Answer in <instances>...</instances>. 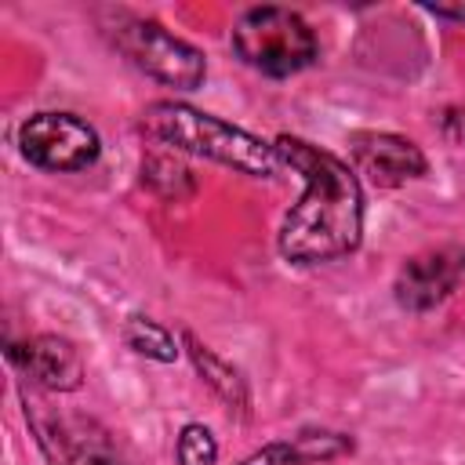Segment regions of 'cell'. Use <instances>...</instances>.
<instances>
[{"label": "cell", "mask_w": 465, "mask_h": 465, "mask_svg": "<svg viewBox=\"0 0 465 465\" xmlns=\"http://www.w3.org/2000/svg\"><path fill=\"white\" fill-rule=\"evenodd\" d=\"M276 153L283 167L302 174V196L283 214L276 247L291 265H323L352 254L363 240V185L360 174L334 153L280 134Z\"/></svg>", "instance_id": "obj_1"}, {"label": "cell", "mask_w": 465, "mask_h": 465, "mask_svg": "<svg viewBox=\"0 0 465 465\" xmlns=\"http://www.w3.org/2000/svg\"><path fill=\"white\" fill-rule=\"evenodd\" d=\"M142 131L171 149L214 160L222 167H232L251 178H276L283 171V160L276 153V142H265L229 120H218L211 113H200L185 102L163 98L145 105L142 113Z\"/></svg>", "instance_id": "obj_2"}, {"label": "cell", "mask_w": 465, "mask_h": 465, "mask_svg": "<svg viewBox=\"0 0 465 465\" xmlns=\"http://www.w3.org/2000/svg\"><path fill=\"white\" fill-rule=\"evenodd\" d=\"M232 51L265 76H294L320 58L312 25L291 7H251L232 25Z\"/></svg>", "instance_id": "obj_3"}, {"label": "cell", "mask_w": 465, "mask_h": 465, "mask_svg": "<svg viewBox=\"0 0 465 465\" xmlns=\"http://www.w3.org/2000/svg\"><path fill=\"white\" fill-rule=\"evenodd\" d=\"M105 33L134 69L160 80L163 87L196 91L207 76L203 54L189 40L163 29L156 18H142V15H131V11H113L109 22H105Z\"/></svg>", "instance_id": "obj_4"}, {"label": "cell", "mask_w": 465, "mask_h": 465, "mask_svg": "<svg viewBox=\"0 0 465 465\" xmlns=\"http://www.w3.org/2000/svg\"><path fill=\"white\" fill-rule=\"evenodd\" d=\"M18 149L40 171L73 174L98 160L102 138L76 113H33L18 127Z\"/></svg>", "instance_id": "obj_5"}, {"label": "cell", "mask_w": 465, "mask_h": 465, "mask_svg": "<svg viewBox=\"0 0 465 465\" xmlns=\"http://www.w3.org/2000/svg\"><path fill=\"white\" fill-rule=\"evenodd\" d=\"M465 280V247L458 243H443V247H429L414 258H407L396 272L392 294L400 302V309L407 312H429L436 305H443Z\"/></svg>", "instance_id": "obj_6"}, {"label": "cell", "mask_w": 465, "mask_h": 465, "mask_svg": "<svg viewBox=\"0 0 465 465\" xmlns=\"http://www.w3.org/2000/svg\"><path fill=\"white\" fill-rule=\"evenodd\" d=\"M349 153H352L360 174H367L381 189L407 185L429 171L425 153L411 138L392 134V131H356L349 138Z\"/></svg>", "instance_id": "obj_7"}, {"label": "cell", "mask_w": 465, "mask_h": 465, "mask_svg": "<svg viewBox=\"0 0 465 465\" xmlns=\"http://www.w3.org/2000/svg\"><path fill=\"white\" fill-rule=\"evenodd\" d=\"M7 360L29 381L51 392H73L84 381V363H80L76 345L58 334H36L22 345H7Z\"/></svg>", "instance_id": "obj_8"}, {"label": "cell", "mask_w": 465, "mask_h": 465, "mask_svg": "<svg viewBox=\"0 0 465 465\" xmlns=\"http://www.w3.org/2000/svg\"><path fill=\"white\" fill-rule=\"evenodd\" d=\"M182 345H185V352H189V360H193L196 374L214 389V396H218V400H225L229 407H236V411H243V414H247V407H251L247 378H243L232 363H225L214 349H207L193 331H182Z\"/></svg>", "instance_id": "obj_9"}, {"label": "cell", "mask_w": 465, "mask_h": 465, "mask_svg": "<svg viewBox=\"0 0 465 465\" xmlns=\"http://www.w3.org/2000/svg\"><path fill=\"white\" fill-rule=\"evenodd\" d=\"M124 338H127V345H131L138 356H145V360L174 363V356H178L174 334H171L163 323L149 320V316H131L127 327H124Z\"/></svg>", "instance_id": "obj_10"}, {"label": "cell", "mask_w": 465, "mask_h": 465, "mask_svg": "<svg viewBox=\"0 0 465 465\" xmlns=\"http://www.w3.org/2000/svg\"><path fill=\"white\" fill-rule=\"evenodd\" d=\"M174 458H178V465H214L218 461V440H214V432L207 425H200V421L182 425L178 443H174Z\"/></svg>", "instance_id": "obj_11"}, {"label": "cell", "mask_w": 465, "mask_h": 465, "mask_svg": "<svg viewBox=\"0 0 465 465\" xmlns=\"http://www.w3.org/2000/svg\"><path fill=\"white\" fill-rule=\"evenodd\" d=\"M65 465H124V458L102 436H69Z\"/></svg>", "instance_id": "obj_12"}, {"label": "cell", "mask_w": 465, "mask_h": 465, "mask_svg": "<svg viewBox=\"0 0 465 465\" xmlns=\"http://www.w3.org/2000/svg\"><path fill=\"white\" fill-rule=\"evenodd\" d=\"M240 465H305V458H302L298 440H276V443H265L262 450H254L251 458H243Z\"/></svg>", "instance_id": "obj_13"}, {"label": "cell", "mask_w": 465, "mask_h": 465, "mask_svg": "<svg viewBox=\"0 0 465 465\" xmlns=\"http://www.w3.org/2000/svg\"><path fill=\"white\" fill-rule=\"evenodd\" d=\"M429 15L436 18H450V22H465V4H425Z\"/></svg>", "instance_id": "obj_14"}, {"label": "cell", "mask_w": 465, "mask_h": 465, "mask_svg": "<svg viewBox=\"0 0 465 465\" xmlns=\"http://www.w3.org/2000/svg\"><path fill=\"white\" fill-rule=\"evenodd\" d=\"M443 131H447L454 142H465V113H450L447 124H443Z\"/></svg>", "instance_id": "obj_15"}]
</instances>
